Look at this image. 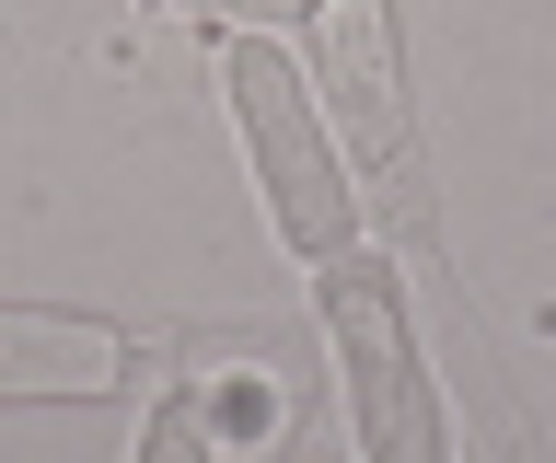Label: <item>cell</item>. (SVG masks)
<instances>
[{
	"label": "cell",
	"instance_id": "cell-2",
	"mask_svg": "<svg viewBox=\"0 0 556 463\" xmlns=\"http://www.w3.org/2000/svg\"><path fill=\"white\" fill-rule=\"evenodd\" d=\"M325 336H337V394H348V440L371 463H452V417H441V383L417 359V324H406V290L382 255H325Z\"/></svg>",
	"mask_w": 556,
	"mask_h": 463
},
{
	"label": "cell",
	"instance_id": "cell-4",
	"mask_svg": "<svg viewBox=\"0 0 556 463\" xmlns=\"http://www.w3.org/2000/svg\"><path fill=\"white\" fill-rule=\"evenodd\" d=\"M128 383V336L93 313L0 301V406H104Z\"/></svg>",
	"mask_w": 556,
	"mask_h": 463
},
{
	"label": "cell",
	"instance_id": "cell-1",
	"mask_svg": "<svg viewBox=\"0 0 556 463\" xmlns=\"http://www.w3.org/2000/svg\"><path fill=\"white\" fill-rule=\"evenodd\" d=\"M313 81H325V116H337V163L359 175L382 232L417 255V279L464 313V279H452V255H441V209H429V151H417V105H406L394 0H325L313 12Z\"/></svg>",
	"mask_w": 556,
	"mask_h": 463
},
{
	"label": "cell",
	"instance_id": "cell-3",
	"mask_svg": "<svg viewBox=\"0 0 556 463\" xmlns=\"http://www.w3.org/2000/svg\"><path fill=\"white\" fill-rule=\"evenodd\" d=\"M220 93H232V116H243V151H255L278 244L302 255V267L348 255L359 244V185H348L337 140H325V116H313V81L278 59V36H232L220 47Z\"/></svg>",
	"mask_w": 556,
	"mask_h": 463
},
{
	"label": "cell",
	"instance_id": "cell-5",
	"mask_svg": "<svg viewBox=\"0 0 556 463\" xmlns=\"http://www.w3.org/2000/svg\"><path fill=\"white\" fill-rule=\"evenodd\" d=\"M151 12H186V24H243V36H278V24H313L325 0H151Z\"/></svg>",
	"mask_w": 556,
	"mask_h": 463
},
{
	"label": "cell",
	"instance_id": "cell-6",
	"mask_svg": "<svg viewBox=\"0 0 556 463\" xmlns=\"http://www.w3.org/2000/svg\"><path fill=\"white\" fill-rule=\"evenodd\" d=\"M290 463H348V428L325 417V406H302V428H290Z\"/></svg>",
	"mask_w": 556,
	"mask_h": 463
}]
</instances>
